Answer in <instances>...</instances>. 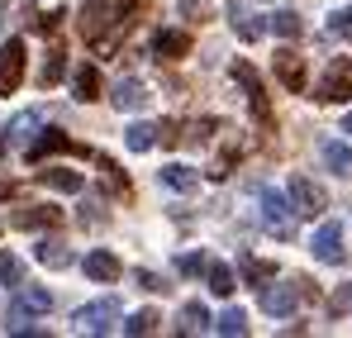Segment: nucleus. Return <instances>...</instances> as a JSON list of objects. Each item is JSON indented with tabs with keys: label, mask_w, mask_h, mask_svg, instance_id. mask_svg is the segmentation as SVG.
<instances>
[{
	"label": "nucleus",
	"mask_w": 352,
	"mask_h": 338,
	"mask_svg": "<svg viewBox=\"0 0 352 338\" xmlns=\"http://www.w3.org/2000/svg\"><path fill=\"white\" fill-rule=\"evenodd\" d=\"M148 10V0H86L81 5V39L96 43L100 53H110L119 34Z\"/></svg>",
	"instance_id": "obj_1"
},
{
	"label": "nucleus",
	"mask_w": 352,
	"mask_h": 338,
	"mask_svg": "<svg viewBox=\"0 0 352 338\" xmlns=\"http://www.w3.org/2000/svg\"><path fill=\"white\" fill-rule=\"evenodd\" d=\"M257 200H262V224H267V233H276V238H295V205H291V200H286L276 186H262Z\"/></svg>",
	"instance_id": "obj_2"
},
{
	"label": "nucleus",
	"mask_w": 352,
	"mask_h": 338,
	"mask_svg": "<svg viewBox=\"0 0 352 338\" xmlns=\"http://www.w3.org/2000/svg\"><path fill=\"white\" fill-rule=\"evenodd\" d=\"M53 310V295L43 291V286H24L14 300H10V334H19L34 315H48Z\"/></svg>",
	"instance_id": "obj_3"
},
{
	"label": "nucleus",
	"mask_w": 352,
	"mask_h": 338,
	"mask_svg": "<svg viewBox=\"0 0 352 338\" xmlns=\"http://www.w3.org/2000/svg\"><path fill=\"white\" fill-rule=\"evenodd\" d=\"M72 319H76V329H81V334H105V329H115V319H119V300H115V295L91 300V305H81Z\"/></svg>",
	"instance_id": "obj_4"
},
{
	"label": "nucleus",
	"mask_w": 352,
	"mask_h": 338,
	"mask_svg": "<svg viewBox=\"0 0 352 338\" xmlns=\"http://www.w3.org/2000/svg\"><path fill=\"white\" fill-rule=\"evenodd\" d=\"M319 101H324V105L352 101V57H333V62H329V76L319 81Z\"/></svg>",
	"instance_id": "obj_5"
},
{
	"label": "nucleus",
	"mask_w": 352,
	"mask_h": 338,
	"mask_svg": "<svg viewBox=\"0 0 352 338\" xmlns=\"http://www.w3.org/2000/svg\"><path fill=\"white\" fill-rule=\"evenodd\" d=\"M234 76L243 81V91H248V105H252V119H257L262 129H272L276 119H272V105H267V91H262V81H257L252 62H234Z\"/></svg>",
	"instance_id": "obj_6"
},
{
	"label": "nucleus",
	"mask_w": 352,
	"mask_h": 338,
	"mask_svg": "<svg viewBox=\"0 0 352 338\" xmlns=\"http://www.w3.org/2000/svg\"><path fill=\"white\" fill-rule=\"evenodd\" d=\"M24 81V39L0 43V96H14Z\"/></svg>",
	"instance_id": "obj_7"
},
{
	"label": "nucleus",
	"mask_w": 352,
	"mask_h": 338,
	"mask_svg": "<svg viewBox=\"0 0 352 338\" xmlns=\"http://www.w3.org/2000/svg\"><path fill=\"white\" fill-rule=\"evenodd\" d=\"M309 248H314V257L319 262H329V267H338L343 262V224H319L314 229V238H309Z\"/></svg>",
	"instance_id": "obj_8"
},
{
	"label": "nucleus",
	"mask_w": 352,
	"mask_h": 338,
	"mask_svg": "<svg viewBox=\"0 0 352 338\" xmlns=\"http://www.w3.org/2000/svg\"><path fill=\"white\" fill-rule=\"evenodd\" d=\"M291 205H295V215H319V210H329V196H324V186H314L309 176H295L291 181Z\"/></svg>",
	"instance_id": "obj_9"
},
{
	"label": "nucleus",
	"mask_w": 352,
	"mask_h": 338,
	"mask_svg": "<svg viewBox=\"0 0 352 338\" xmlns=\"http://www.w3.org/2000/svg\"><path fill=\"white\" fill-rule=\"evenodd\" d=\"M148 101H153V96H148V86H143L138 76H119L115 91H110V105H115V110H129V114H138Z\"/></svg>",
	"instance_id": "obj_10"
},
{
	"label": "nucleus",
	"mask_w": 352,
	"mask_h": 338,
	"mask_svg": "<svg viewBox=\"0 0 352 338\" xmlns=\"http://www.w3.org/2000/svg\"><path fill=\"white\" fill-rule=\"evenodd\" d=\"M272 67H276V81L286 86V91H305V57L300 53H291V48H281V53L272 57Z\"/></svg>",
	"instance_id": "obj_11"
},
{
	"label": "nucleus",
	"mask_w": 352,
	"mask_h": 338,
	"mask_svg": "<svg viewBox=\"0 0 352 338\" xmlns=\"http://www.w3.org/2000/svg\"><path fill=\"white\" fill-rule=\"evenodd\" d=\"M48 153H86V148H76V143H72L62 129H43V134L29 143V162H43Z\"/></svg>",
	"instance_id": "obj_12"
},
{
	"label": "nucleus",
	"mask_w": 352,
	"mask_h": 338,
	"mask_svg": "<svg viewBox=\"0 0 352 338\" xmlns=\"http://www.w3.org/2000/svg\"><path fill=\"white\" fill-rule=\"evenodd\" d=\"M305 295H300V286H262V310L267 315H295V305H300Z\"/></svg>",
	"instance_id": "obj_13"
},
{
	"label": "nucleus",
	"mask_w": 352,
	"mask_h": 338,
	"mask_svg": "<svg viewBox=\"0 0 352 338\" xmlns=\"http://www.w3.org/2000/svg\"><path fill=\"white\" fill-rule=\"evenodd\" d=\"M10 224L14 229H53V224H62V210H53V205H19L10 215Z\"/></svg>",
	"instance_id": "obj_14"
},
{
	"label": "nucleus",
	"mask_w": 352,
	"mask_h": 338,
	"mask_svg": "<svg viewBox=\"0 0 352 338\" xmlns=\"http://www.w3.org/2000/svg\"><path fill=\"white\" fill-rule=\"evenodd\" d=\"M153 53H157V62H176V57L190 53V34L186 29H162L157 39H153Z\"/></svg>",
	"instance_id": "obj_15"
},
{
	"label": "nucleus",
	"mask_w": 352,
	"mask_h": 338,
	"mask_svg": "<svg viewBox=\"0 0 352 338\" xmlns=\"http://www.w3.org/2000/svg\"><path fill=\"white\" fill-rule=\"evenodd\" d=\"M86 277H91V282H119V277H124V267H119L115 253L96 248V253H86Z\"/></svg>",
	"instance_id": "obj_16"
},
{
	"label": "nucleus",
	"mask_w": 352,
	"mask_h": 338,
	"mask_svg": "<svg viewBox=\"0 0 352 338\" xmlns=\"http://www.w3.org/2000/svg\"><path fill=\"white\" fill-rule=\"evenodd\" d=\"M38 181H43L48 191H62V196H76V191L86 186V176L72 171V167H43V171H38Z\"/></svg>",
	"instance_id": "obj_17"
},
{
	"label": "nucleus",
	"mask_w": 352,
	"mask_h": 338,
	"mask_svg": "<svg viewBox=\"0 0 352 338\" xmlns=\"http://www.w3.org/2000/svg\"><path fill=\"white\" fill-rule=\"evenodd\" d=\"M324 167L333 171V176H352V143H343V138H324Z\"/></svg>",
	"instance_id": "obj_18"
},
{
	"label": "nucleus",
	"mask_w": 352,
	"mask_h": 338,
	"mask_svg": "<svg viewBox=\"0 0 352 338\" xmlns=\"http://www.w3.org/2000/svg\"><path fill=\"white\" fill-rule=\"evenodd\" d=\"M157 181L167 186V191H181V196H190L195 186H200V171H190V167H181V162H167V167L157 171Z\"/></svg>",
	"instance_id": "obj_19"
},
{
	"label": "nucleus",
	"mask_w": 352,
	"mask_h": 338,
	"mask_svg": "<svg viewBox=\"0 0 352 338\" xmlns=\"http://www.w3.org/2000/svg\"><path fill=\"white\" fill-rule=\"evenodd\" d=\"M34 257H38L43 267H53V272H62V267H72V248H67L62 238H43Z\"/></svg>",
	"instance_id": "obj_20"
},
{
	"label": "nucleus",
	"mask_w": 352,
	"mask_h": 338,
	"mask_svg": "<svg viewBox=\"0 0 352 338\" xmlns=\"http://www.w3.org/2000/svg\"><path fill=\"white\" fill-rule=\"evenodd\" d=\"M200 329H210V310H205L200 300H190V305H181V319H176V334H200Z\"/></svg>",
	"instance_id": "obj_21"
},
{
	"label": "nucleus",
	"mask_w": 352,
	"mask_h": 338,
	"mask_svg": "<svg viewBox=\"0 0 352 338\" xmlns=\"http://www.w3.org/2000/svg\"><path fill=\"white\" fill-rule=\"evenodd\" d=\"M62 72H67V53H62L58 43L48 48V57H43V72H38V86L48 91V86H58L62 81Z\"/></svg>",
	"instance_id": "obj_22"
},
{
	"label": "nucleus",
	"mask_w": 352,
	"mask_h": 338,
	"mask_svg": "<svg viewBox=\"0 0 352 338\" xmlns=\"http://www.w3.org/2000/svg\"><path fill=\"white\" fill-rule=\"evenodd\" d=\"M72 86H76V101H96V96H100V72L86 62V67H76Z\"/></svg>",
	"instance_id": "obj_23"
},
{
	"label": "nucleus",
	"mask_w": 352,
	"mask_h": 338,
	"mask_svg": "<svg viewBox=\"0 0 352 338\" xmlns=\"http://www.w3.org/2000/svg\"><path fill=\"white\" fill-rule=\"evenodd\" d=\"M124 143H129L133 153L157 148V124H129V129H124Z\"/></svg>",
	"instance_id": "obj_24"
},
{
	"label": "nucleus",
	"mask_w": 352,
	"mask_h": 338,
	"mask_svg": "<svg viewBox=\"0 0 352 338\" xmlns=\"http://www.w3.org/2000/svg\"><path fill=\"white\" fill-rule=\"evenodd\" d=\"M34 129H38V114L24 110L19 119H14V124H10V129H5V138H10V143H24V148H29V143H34Z\"/></svg>",
	"instance_id": "obj_25"
},
{
	"label": "nucleus",
	"mask_w": 352,
	"mask_h": 338,
	"mask_svg": "<svg viewBox=\"0 0 352 338\" xmlns=\"http://www.w3.org/2000/svg\"><path fill=\"white\" fill-rule=\"evenodd\" d=\"M205 277H210V291H214V295H234V267L210 262V267H205Z\"/></svg>",
	"instance_id": "obj_26"
},
{
	"label": "nucleus",
	"mask_w": 352,
	"mask_h": 338,
	"mask_svg": "<svg viewBox=\"0 0 352 338\" xmlns=\"http://www.w3.org/2000/svg\"><path fill=\"white\" fill-rule=\"evenodd\" d=\"M272 29H276L281 39H300V34H305V24H300L295 10H276V14H272Z\"/></svg>",
	"instance_id": "obj_27"
},
{
	"label": "nucleus",
	"mask_w": 352,
	"mask_h": 338,
	"mask_svg": "<svg viewBox=\"0 0 352 338\" xmlns=\"http://www.w3.org/2000/svg\"><path fill=\"white\" fill-rule=\"evenodd\" d=\"M157 324H162V319H157V310H138V315H129V319H124V334H153V329H157Z\"/></svg>",
	"instance_id": "obj_28"
},
{
	"label": "nucleus",
	"mask_w": 352,
	"mask_h": 338,
	"mask_svg": "<svg viewBox=\"0 0 352 338\" xmlns=\"http://www.w3.org/2000/svg\"><path fill=\"white\" fill-rule=\"evenodd\" d=\"M214 329H219L224 338H243V334H248V315H243V310H224Z\"/></svg>",
	"instance_id": "obj_29"
},
{
	"label": "nucleus",
	"mask_w": 352,
	"mask_h": 338,
	"mask_svg": "<svg viewBox=\"0 0 352 338\" xmlns=\"http://www.w3.org/2000/svg\"><path fill=\"white\" fill-rule=\"evenodd\" d=\"M24 282V262L14 253H0V286H19Z\"/></svg>",
	"instance_id": "obj_30"
},
{
	"label": "nucleus",
	"mask_w": 352,
	"mask_h": 338,
	"mask_svg": "<svg viewBox=\"0 0 352 338\" xmlns=\"http://www.w3.org/2000/svg\"><path fill=\"white\" fill-rule=\"evenodd\" d=\"M238 158H243V148H238V143H229V148L219 153V162L210 167V176H214V181H224V176L234 171V162H238Z\"/></svg>",
	"instance_id": "obj_31"
},
{
	"label": "nucleus",
	"mask_w": 352,
	"mask_h": 338,
	"mask_svg": "<svg viewBox=\"0 0 352 338\" xmlns=\"http://www.w3.org/2000/svg\"><path fill=\"white\" fill-rule=\"evenodd\" d=\"M100 171H105V186H110L115 196H129V176H124V171H119L110 158H100Z\"/></svg>",
	"instance_id": "obj_32"
},
{
	"label": "nucleus",
	"mask_w": 352,
	"mask_h": 338,
	"mask_svg": "<svg viewBox=\"0 0 352 338\" xmlns=\"http://www.w3.org/2000/svg\"><path fill=\"white\" fill-rule=\"evenodd\" d=\"M229 19H234V34H238V39H248V43H252V39L262 34V29H257V24H252V19H248V14H243L238 5H229Z\"/></svg>",
	"instance_id": "obj_33"
},
{
	"label": "nucleus",
	"mask_w": 352,
	"mask_h": 338,
	"mask_svg": "<svg viewBox=\"0 0 352 338\" xmlns=\"http://www.w3.org/2000/svg\"><path fill=\"white\" fill-rule=\"evenodd\" d=\"M329 34L352 39V10H333V14H329Z\"/></svg>",
	"instance_id": "obj_34"
},
{
	"label": "nucleus",
	"mask_w": 352,
	"mask_h": 338,
	"mask_svg": "<svg viewBox=\"0 0 352 338\" xmlns=\"http://www.w3.org/2000/svg\"><path fill=\"white\" fill-rule=\"evenodd\" d=\"M157 143H162V148H176V143H181V124H176V119H162V124H157Z\"/></svg>",
	"instance_id": "obj_35"
},
{
	"label": "nucleus",
	"mask_w": 352,
	"mask_h": 338,
	"mask_svg": "<svg viewBox=\"0 0 352 338\" xmlns=\"http://www.w3.org/2000/svg\"><path fill=\"white\" fill-rule=\"evenodd\" d=\"M176 267H181V272H186V277H200V272H205V267H210V262H205V253H186V257H181V262H176Z\"/></svg>",
	"instance_id": "obj_36"
},
{
	"label": "nucleus",
	"mask_w": 352,
	"mask_h": 338,
	"mask_svg": "<svg viewBox=\"0 0 352 338\" xmlns=\"http://www.w3.org/2000/svg\"><path fill=\"white\" fill-rule=\"evenodd\" d=\"M181 14L195 19V24H205V19H210V5H205V0H181Z\"/></svg>",
	"instance_id": "obj_37"
},
{
	"label": "nucleus",
	"mask_w": 352,
	"mask_h": 338,
	"mask_svg": "<svg viewBox=\"0 0 352 338\" xmlns=\"http://www.w3.org/2000/svg\"><path fill=\"white\" fill-rule=\"evenodd\" d=\"M62 19H67L62 10H48V14H38V19H34V29H38V34H53V29H58Z\"/></svg>",
	"instance_id": "obj_38"
},
{
	"label": "nucleus",
	"mask_w": 352,
	"mask_h": 338,
	"mask_svg": "<svg viewBox=\"0 0 352 338\" xmlns=\"http://www.w3.org/2000/svg\"><path fill=\"white\" fill-rule=\"evenodd\" d=\"M243 272H248V282H267L276 267H272V262H243Z\"/></svg>",
	"instance_id": "obj_39"
},
{
	"label": "nucleus",
	"mask_w": 352,
	"mask_h": 338,
	"mask_svg": "<svg viewBox=\"0 0 352 338\" xmlns=\"http://www.w3.org/2000/svg\"><path fill=\"white\" fill-rule=\"evenodd\" d=\"M210 129H214V119H200V124H190L186 143H205V138H210Z\"/></svg>",
	"instance_id": "obj_40"
},
{
	"label": "nucleus",
	"mask_w": 352,
	"mask_h": 338,
	"mask_svg": "<svg viewBox=\"0 0 352 338\" xmlns=\"http://www.w3.org/2000/svg\"><path fill=\"white\" fill-rule=\"evenodd\" d=\"M138 286H143V291H167L162 277H153V272H138Z\"/></svg>",
	"instance_id": "obj_41"
},
{
	"label": "nucleus",
	"mask_w": 352,
	"mask_h": 338,
	"mask_svg": "<svg viewBox=\"0 0 352 338\" xmlns=\"http://www.w3.org/2000/svg\"><path fill=\"white\" fill-rule=\"evenodd\" d=\"M343 134H352V110H348V119H343Z\"/></svg>",
	"instance_id": "obj_42"
},
{
	"label": "nucleus",
	"mask_w": 352,
	"mask_h": 338,
	"mask_svg": "<svg viewBox=\"0 0 352 338\" xmlns=\"http://www.w3.org/2000/svg\"><path fill=\"white\" fill-rule=\"evenodd\" d=\"M5 143H10V138H5V129H0V158H5Z\"/></svg>",
	"instance_id": "obj_43"
},
{
	"label": "nucleus",
	"mask_w": 352,
	"mask_h": 338,
	"mask_svg": "<svg viewBox=\"0 0 352 338\" xmlns=\"http://www.w3.org/2000/svg\"><path fill=\"white\" fill-rule=\"evenodd\" d=\"M0 14H5V0H0Z\"/></svg>",
	"instance_id": "obj_44"
}]
</instances>
